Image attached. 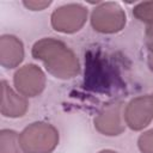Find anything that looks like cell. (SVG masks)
Masks as SVG:
<instances>
[{"instance_id": "cell-1", "label": "cell", "mask_w": 153, "mask_h": 153, "mask_svg": "<svg viewBox=\"0 0 153 153\" xmlns=\"http://www.w3.org/2000/svg\"><path fill=\"white\" fill-rule=\"evenodd\" d=\"M35 59L43 61L47 71L56 78H72L79 72V63L72 50L62 42L44 38L32 47Z\"/></svg>"}, {"instance_id": "cell-2", "label": "cell", "mask_w": 153, "mask_h": 153, "mask_svg": "<svg viewBox=\"0 0 153 153\" xmlns=\"http://www.w3.org/2000/svg\"><path fill=\"white\" fill-rule=\"evenodd\" d=\"M25 153H50L57 145L59 133L47 123H32L19 134Z\"/></svg>"}, {"instance_id": "cell-3", "label": "cell", "mask_w": 153, "mask_h": 153, "mask_svg": "<svg viewBox=\"0 0 153 153\" xmlns=\"http://www.w3.org/2000/svg\"><path fill=\"white\" fill-rule=\"evenodd\" d=\"M91 22L97 31L106 33L116 32L126 24V14L117 4L106 2L94 8Z\"/></svg>"}, {"instance_id": "cell-4", "label": "cell", "mask_w": 153, "mask_h": 153, "mask_svg": "<svg viewBox=\"0 0 153 153\" xmlns=\"http://www.w3.org/2000/svg\"><path fill=\"white\" fill-rule=\"evenodd\" d=\"M87 17V10L81 5H65L56 8L51 16V25L56 31L74 32L80 30Z\"/></svg>"}, {"instance_id": "cell-5", "label": "cell", "mask_w": 153, "mask_h": 153, "mask_svg": "<svg viewBox=\"0 0 153 153\" xmlns=\"http://www.w3.org/2000/svg\"><path fill=\"white\" fill-rule=\"evenodd\" d=\"M44 85V74L35 65H26L14 74V86L24 97H35L39 94Z\"/></svg>"}, {"instance_id": "cell-6", "label": "cell", "mask_w": 153, "mask_h": 153, "mask_svg": "<svg viewBox=\"0 0 153 153\" xmlns=\"http://www.w3.org/2000/svg\"><path fill=\"white\" fill-rule=\"evenodd\" d=\"M124 118L127 124L134 130H139L148 126V123L153 118L152 96H145L133 99L126 109Z\"/></svg>"}, {"instance_id": "cell-7", "label": "cell", "mask_w": 153, "mask_h": 153, "mask_svg": "<svg viewBox=\"0 0 153 153\" xmlns=\"http://www.w3.org/2000/svg\"><path fill=\"white\" fill-rule=\"evenodd\" d=\"M24 57L22 42L11 35H5L0 39V63L5 68L17 67Z\"/></svg>"}, {"instance_id": "cell-8", "label": "cell", "mask_w": 153, "mask_h": 153, "mask_svg": "<svg viewBox=\"0 0 153 153\" xmlns=\"http://www.w3.org/2000/svg\"><path fill=\"white\" fill-rule=\"evenodd\" d=\"M94 126L104 135H118L123 130L121 122V106L118 104H111L105 108L94 120Z\"/></svg>"}, {"instance_id": "cell-9", "label": "cell", "mask_w": 153, "mask_h": 153, "mask_svg": "<svg viewBox=\"0 0 153 153\" xmlns=\"http://www.w3.org/2000/svg\"><path fill=\"white\" fill-rule=\"evenodd\" d=\"M2 85V99H1V114L6 117H20L27 110L26 99L16 93L5 80L1 81Z\"/></svg>"}, {"instance_id": "cell-10", "label": "cell", "mask_w": 153, "mask_h": 153, "mask_svg": "<svg viewBox=\"0 0 153 153\" xmlns=\"http://www.w3.org/2000/svg\"><path fill=\"white\" fill-rule=\"evenodd\" d=\"M0 153H25L19 141V134L8 129L2 130L0 135Z\"/></svg>"}, {"instance_id": "cell-11", "label": "cell", "mask_w": 153, "mask_h": 153, "mask_svg": "<svg viewBox=\"0 0 153 153\" xmlns=\"http://www.w3.org/2000/svg\"><path fill=\"white\" fill-rule=\"evenodd\" d=\"M134 14L140 20L153 24V1L139 4L134 8Z\"/></svg>"}, {"instance_id": "cell-12", "label": "cell", "mask_w": 153, "mask_h": 153, "mask_svg": "<svg viewBox=\"0 0 153 153\" xmlns=\"http://www.w3.org/2000/svg\"><path fill=\"white\" fill-rule=\"evenodd\" d=\"M139 148L142 153H153V129L139 137Z\"/></svg>"}, {"instance_id": "cell-13", "label": "cell", "mask_w": 153, "mask_h": 153, "mask_svg": "<svg viewBox=\"0 0 153 153\" xmlns=\"http://www.w3.org/2000/svg\"><path fill=\"white\" fill-rule=\"evenodd\" d=\"M50 2H36V1H25L24 5L26 7H30L31 10H43L45 6H49Z\"/></svg>"}, {"instance_id": "cell-14", "label": "cell", "mask_w": 153, "mask_h": 153, "mask_svg": "<svg viewBox=\"0 0 153 153\" xmlns=\"http://www.w3.org/2000/svg\"><path fill=\"white\" fill-rule=\"evenodd\" d=\"M146 43H147V47L149 48V50L153 51V24L146 31Z\"/></svg>"}, {"instance_id": "cell-15", "label": "cell", "mask_w": 153, "mask_h": 153, "mask_svg": "<svg viewBox=\"0 0 153 153\" xmlns=\"http://www.w3.org/2000/svg\"><path fill=\"white\" fill-rule=\"evenodd\" d=\"M148 63H149V67H151V69L153 71V55L149 57V61H148Z\"/></svg>"}, {"instance_id": "cell-16", "label": "cell", "mask_w": 153, "mask_h": 153, "mask_svg": "<svg viewBox=\"0 0 153 153\" xmlns=\"http://www.w3.org/2000/svg\"><path fill=\"white\" fill-rule=\"evenodd\" d=\"M99 153H116V152H112V151H102Z\"/></svg>"}, {"instance_id": "cell-17", "label": "cell", "mask_w": 153, "mask_h": 153, "mask_svg": "<svg viewBox=\"0 0 153 153\" xmlns=\"http://www.w3.org/2000/svg\"><path fill=\"white\" fill-rule=\"evenodd\" d=\"M152 98H153V94H152Z\"/></svg>"}]
</instances>
